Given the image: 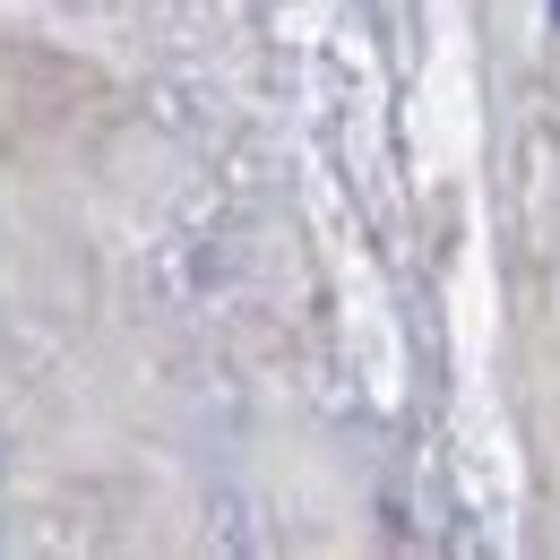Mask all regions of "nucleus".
Returning a JSON list of instances; mask_svg holds the SVG:
<instances>
[{
	"label": "nucleus",
	"mask_w": 560,
	"mask_h": 560,
	"mask_svg": "<svg viewBox=\"0 0 560 560\" xmlns=\"http://www.w3.org/2000/svg\"><path fill=\"white\" fill-rule=\"evenodd\" d=\"M552 18H560V0H552Z\"/></svg>",
	"instance_id": "nucleus-1"
}]
</instances>
